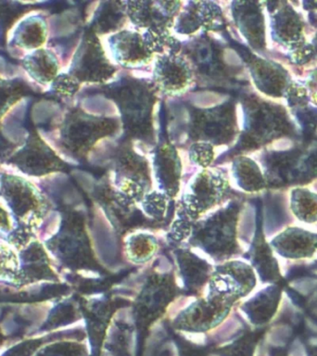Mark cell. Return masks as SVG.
Here are the masks:
<instances>
[{
	"label": "cell",
	"mask_w": 317,
	"mask_h": 356,
	"mask_svg": "<svg viewBox=\"0 0 317 356\" xmlns=\"http://www.w3.org/2000/svg\"><path fill=\"white\" fill-rule=\"evenodd\" d=\"M108 92L119 108L122 127L128 135L149 138L152 135V111L156 102L153 86L129 78L114 83Z\"/></svg>",
	"instance_id": "6da1fadb"
},
{
	"label": "cell",
	"mask_w": 317,
	"mask_h": 356,
	"mask_svg": "<svg viewBox=\"0 0 317 356\" xmlns=\"http://www.w3.org/2000/svg\"><path fill=\"white\" fill-rule=\"evenodd\" d=\"M114 184L131 202H140L149 193L152 181L149 163L133 147L122 146L113 161Z\"/></svg>",
	"instance_id": "7a4b0ae2"
},
{
	"label": "cell",
	"mask_w": 317,
	"mask_h": 356,
	"mask_svg": "<svg viewBox=\"0 0 317 356\" xmlns=\"http://www.w3.org/2000/svg\"><path fill=\"white\" fill-rule=\"evenodd\" d=\"M229 184L218 169L200 172L189 184V191L184 194L179 210L188 220H194L209 209L218 204L227 194Z\"/></svg>",
	"instance_id": "3957f363"
},
{
	"label": "cell",
	"mask_w": 317,
	"mask_h": 356,
	"mask_svg": "<svg viewBox=\"0 0 317 356\" xmlns=\"http://www.w3.org/2000/svg\"><path fill=\"white\" fill-rule=\"evenodd\" d=\"M236 132L235 111L228 103L192 114L189 136L195 142L221 146L232 141Z\"/></svg>",
	"instance_id": "277c9868"
},
{
	"label": "cell",
	"mask_w": 317,
	"mask_h": 356,
	"mask_svg": "<svg viewBox=\"0 0 317 356\" xmlns=\"http://www.w3.org/2000/svg\"><path fill=\"white\" fill-rule=\"evenodd\" d=\"M236 218L238 209L234 206L222 209L197 228L194 238L213 255L232 254L236 247Z\"/></svg>",
	"instance_id": "5b68a950"
},
{
	"label": "cell",
	"mask_w": 317,
	"mask_h": 356,
	"mask_svg": "<svg viewBox=\"0 0 317 356\" xmlns=\"http://www.w3.org/2000/svg\"><path fill=\"white\" fill-rule=\"evenodd\" d=\"M255 285L252 267L241 261H231L220 266L211 275L209 298L232 305L239 298L249 294Z\"/></svg>",
	"instance_id": "8992f818"
},
{
	"label": "cell",
	"mask_w": 317,
	"mask_h": 356,
	"mask_svg": "<svg viewBox=\"0 0 317 356\" xmlns=\"http://www.w3.org/2000/svg\"><path fill=\"white\" fill-rule=\"evenodd\" d=\"M115 71L97 35L94 32L88 33L81 44L75 75L86 82L104 83L113 76Z\"/></svg>",
	"instance_id": "52a82bcc"
},
{
	"label": "cell",
	"mask_w": 317,
	"mask_h": 356,
	"mask_svg": "<svg viewBox=\"0 0 317 356\" xmlns=\"http://www.w3.org/2000/svg\"><path fill=\"white\" fill-rule=\"evenodd\" d=\"M193 79V69L180 54L158 56L156 60L153 81L167 95L182 94Z\"/></svg>",
	"instance_id": "ba28073f"
},
{
	"label": "cell",
	"mask_w": 317,
	"mask_h": 356,
	"mask_svg": "<svg viewBox=\"0 0 317 356\" xmlns=\"http://www.w3.org/2000/svg\"><path fill=\"white\" fill-rule=\"evenodd\" d=\"M117 127L113 119L80 113L74 117L70 127L72 146L78 153L86 154L100 139L113 135Z\"/></svg>",
	"instance_id": "9c48e42d"
},
{
	"label": "cell",
	"mask_w": 317,
	"mask_h": 356,
	"mask_svg": "<svg viewBox=\"0 0 317 356\" xmlns=\"http://www.w3.org/2000/svg\"><path fill=\"white\" fill-rule=\"evenodd\" d=\"M124 10L130 21L139 28H172L180 13V1H127Z\"/></svg>",
	"instance_id": "30bf717a"
},
{
	"label": "cell",
	"mask_w": 317,
	"mask_h": 356,
	"mask_svg": "<svg viewBox=\"0 0 317 356\" xmlns=\"http://www.w3.org/2000/svg\"><path fill=\"white\" fill-rule=\"evenodd\" d=\"M175 31L191 35L200 29L218 31L224 26L221 8L214 2L191 1L178 14Z\"/></svg>",
	"instance_id": "8fae6325"
},
{
	"label": "cell",
	"mask_w": 317,
	"mask_h": 356,
	"mask_svg": "<svg viewBox=\"0 0 317 356\" xmlns=\"http://www.w3.org/2000/svg\"><path fill=\"white\" fill-rule=\"evenodd\" d=\"M108 49L114 60L125 68H136L149 64L153 54L147 49L143 35L133 31L122 30L108 39Z\"/></svg>",
	"instance_id": "7c38bea8"
},
{
	"label": "cell",
	"mask_w": 317,
	"mask_h": 356,
	"mask_svg": "<svg viewBox=\"0 0 317 356\" xmlns=\"http://www.w3.org/2000/svg\"><path fill=\"white\" fill-rule=\"evenodd\" d=\"M231 305L210 299L200 300L177 318L179 327L186 330H207L219 324L229 313Z\"/></svg>",
	"instance_id": "4fadbf2b"
},
{
	"label": "cell",
	"mask_w": 317,
	"mask_h": 356,
	"mask_svg": "<svg viewBox=\"0 0 317 356\" xmlns=\"http://www.w3.org/2000/svg\"><path fill=\"white\" fill-rule=\"evenodd\" d=\"M153 171L163 193L174 197L179 191L182 165L174 146L163 144L156 147L153 155Z\"/></svg>",
	"instance_id": "5bb4252c"
},
{
	"label": "cell",
	"mask_w": 317,
	"mask_h": 356,
	"mask_svg": "<svg viewBox=\"0 0 317 356\" xmlns=\"http://www.w3.org/2000/svg\"><path fill=\"white\" fill-rule=\"evenodd\" d=\"M280 255L289 259L310 258L317 252V234L291 227L272 241Z\"/></svg>",
	"instance_id": "9a60e30c"
},
{
	"label": "cell",
	"mask_w": 317,
	"mask_h": 356,
	"mask_svg": "<svg viewBox=\"0 0 317 356\" xmlns=\"http://www.w3.org/2000/svg\"><path fill=\"white\" fill-rule=\"evenodd\" d=\"M172 294V285L168 278L160 277L156 280L153 277L142 292L138 303L141 319L150 321L160 316L167 303L171 300Z\"/></svg>",
	"instance_id": "2e32d148"
},
{
	"label": "cell",
	"mask_w": 317,
	"mask_h": 356,
	"mask_svg": "<svg viewBox=\"0 0 317 356\" xmlns=\"http://www.w3.org/2000/svg\"><path fill=\"white\" fill-rule=\"evenodd\" d=\"M232 13L236 24L250 43L258 46L261 39V22L254 3L234 2Z\"/></svg>",
	"instance_id": "e0dca14e"
},
{
	"label": "cell",
	"mask_w": 317,
	"mask_h": 356,
	"mask_svg": "<svg viewBox=\"0 0 317 356\" xmlns=\"http://www.w3.org/2000/svg\"><path fill=\"white\" fill-rule=\"evenodd\" d=\"M280 289L277 286L266 289L247 302L246 313L254 323H266L272 318L279 302Z\"/></svg>",
	"instance_id": "ac0fdd59"
},
{
	"label": "cell",
	"mask_w": 317,
	"mask_h": 356,
	"mask_svg": "<svg viewBox=\"0 0 317 356\" xmlns=\"http://www.w3.org/2000/svg\"><path fill=\"white\" fill-rule=\"evenodd\" d=\"M145 44L152 54L158 56L179 54L181 43L168 28L152 27L144 33Z\"/></svg>",
	"instance_id": "d6986e66"
},
{
	"label": "cell",
	"mask_w": 317,
	"mask_h": 356,
	"mask_svg": "<svg viewBox=\"0 0 317 356\" xmlns=\"http://www.w3.org/2000/svg\"><path fill=\"white\" fill-rule=\"evenodd\" d=\"M232 170L236 182L245 191H257L263 188L264 182L260 170L250 159H236Z\"/></svg>",
	"instance_id": "ffe728a7"
},
{
	"label": "cell",
	"mask_w": 317,
	"mask_h": 356,
	"mask_svg": "<svg viewBox=\"0 0 317 356\" xmlns=\"http://www.w3.org/2000/svg\"><path fill=\"white\" fill-rule=\"evenodd\" d=\"M252 254V263L263 280L275 282L280 280L277 261L273 257L271 250L263 238H257Z\"/></svg>",
	"instance_id": "44dd1931"
},
{
	"label": "cell",
	"mask_w": 317,
	"mask_h": 356,
	"mask_svg": "<svg viewBox=\"0 0 317 356\" xmlns=\"http://www.w3.org/2000/svg\"><path fill=\"white\" fill-rule=\"evenodd\" d=\"M291 207L300 221H317V195L305 189H296L292 194Z\"/></svg>",
	"instance_id": "7402d4cb"
},
{
	"label": "cell",
	"mask_w": 317,
	"mask_h": 356,
	"mask_svg": "<svg viewBox=\"0 0 317 356\" xmlns=\"http://www.w3.org/2000/svg\"><path fill=\"white\" fill-rule=\"evenodd\" d=\"M180 268L182 269L184 277L188 281L189 286H197L204 284L208 277L209 266L204 261L199 260L194 255L182 253L178 258Z\"/></svg>",
	"instance_id": "603a6c76"
},
{
	"label": "cell",
	"mask_w": 317,
	"mask_h": 356,
	"mask_svg": "<svg viewBox=\"0 0 317 356\" xmlns=\"http://www.w3.org/2000/svg\"><path fill=\"white\" fill-rule=\"evenodd\" d=\"M124 2H113L111 7H104L96 19L94 32L106 33L116 31L124 22Z\"/></svg>",
	"instance_id": "cb8c5ba5"
},
{
	"label": "cell",
	"mask_w": 317,
	"mask_h": 356,
	"mask_svg": "<svg viewBox=\"0 0 317 356\" xmlns=\"http://www.w3.org/2000/svg\"><path fill=\"white\" fill-rule=\"evenodd\" d=\"M155 250V239L147 235L133 236L127 245L128 254L136 263L149 261V259L154 254Z\"/></svg>",
	"instance_id": "d4e9b609"
},
{
	"label": "cell",
	"mask_w": 317,
	"mask_h": 356,
	"mask_svg": "<svg viewBox=\"0 0 317 356\" xmlns=\"http://www.w3.org/2000/svg\"><path fill=\"white\" fill-rule=\"evenodd\" d=\"M168 195L163 192L147 193L143 199V207L150 216L161 218L165 214L169 203Z\"/></svg>",
	"instance_id": "484cf974"
},
{
	"label": "cell",
	"mask_w": 317,
	"mask_h": 356,
	"mask_svg": "<svg viewBox=\"0 0 317 356\" xmlns=\"http://www.w3.org/2000/svg\"><path fill=\"white\" fill-rule=\"evenodd\" d=\"M189 159L192 163L207 168L213 163L214 159V149L213 145L204 142H195L189 147Z\"/></svg>",
	"instance_id": "4316f807"
}]
</instances>
